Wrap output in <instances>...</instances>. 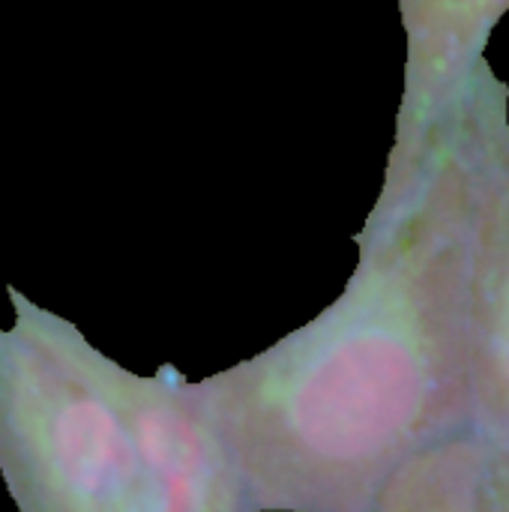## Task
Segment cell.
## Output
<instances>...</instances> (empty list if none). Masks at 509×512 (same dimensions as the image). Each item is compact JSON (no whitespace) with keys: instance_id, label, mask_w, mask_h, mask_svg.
<instances>
[{"instance_id":"obj_1","label":"cell","mask_w":509,"mask_h":512,"mask_svg":"<svg viewBox=\"0 0 509 512\" xmlns=\"http://www.w3.org/2000/svg\"><path fill=\"white\" fill-rule=\"evenodd\" d=\"M498 90L483 75L408 174L384 183L357 267L321 315L198 381L249 512H372L402 465L477 426L468 249L504 126Z\"/></svg>"},{"instance_id":"obj_2","label":"cell","mask_w":509,"mask_h":512,"mask_svg":"<svg viewBox=\"0 0 509 512\" xmlns=\"http://www.w3.org/2000/svg\"><path fill=\"white\" fill-rule=\"evenodd\" d=\"M0 477L18 512H249L234 453L177 366L135 375L6 288Z\"/></svg>"},{"instance_id":"obj_3","label":"cell","mask_w":509,"mask_h":512,"mask_svg":"<svg viewBox=\"0 0 509 512\" xmlns=\"http://www.w3.org/2000/svg\"><path fill=\"white\" fill-rule=\"evenodd\" d=\"M507 9L509 0H399L408 63L384 180L402 177L471 99L486 72L483 48Z\"/></svg>"},{"instance_id":"obj_4","label":"cell","mask_w":509,"mask_h":512,"mask_svg":"<svg viewBox=\"0 0 509 512\" xmlns=\"http://www.w3.org/2000/svg\"><path fill=\"white\" fill-rule=\"evenodd\" d=\"M471 381L474 420L486 438L509 441V129L495 132L471 216Z\"/></svg>"},{"instance_id":"obj_5","label":"cell","mask_w":509,"mask_h":512,"mask_svg":"<svg viewBox=\"0 0 509 512\" xmlns=\"http://www.w3.org/2000/svg\"><path fill=\"white\" fill-rule=\"evenodd\" d=\"M489 441L468 426L402 465L372 512H489Z\"/></svg>"},{"instance_id":"obj_6","label":"cell","mask_w":509,"mask_h":512,"mask_svg":"<svg viewBox=\"0 0 509 512\" xmlns=\"http://www.w3.org/2000/svg\"><path fill=\"white\" fill-rule=\"evenodd\" d=\"M489 441V512H509V441Z\"/></svg>"}]
</instances>
